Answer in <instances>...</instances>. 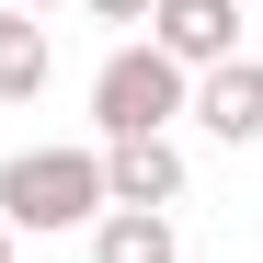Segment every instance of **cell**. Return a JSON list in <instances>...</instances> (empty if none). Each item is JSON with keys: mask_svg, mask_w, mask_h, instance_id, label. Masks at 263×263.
<instances>
[{"mask_svg": "<svg viewBox=\"0 0 263 263\" xmlns=\"http://www.w3.org/2000/svg\"><path fill=\"white\" fill-rule=\"evenodd\" d=\"M103 217V149H12L0 160V229H92Z\"/></svg>", "mask_w": 263, "mask_h": 263, "instance_id": "6da1fadb", "label": "cell"}, {"mask_svg": "<svg viewBox=\"0 0 263 263\" xmlns=\"http://www.w3.org/2000/svg\"><path fill=\"white\" fill-rule=\"evenodd\" d=\"M183 103H195V80L172 69L160 46H115V58L92 69V126H103V149H115V138H172Z\"/></svg>", "mask_w": 263, "mask_h": 263, "instance_id": "7a4b0ae2", "label": "cell"}, {"mask_svg": "<svg viewBox=\"0 0 263 263\" xmlns=\"http://www.w3.org/2000/svg\"><path fill=\"white\" fill-rule=\"evenodd\" d=\"M149 46L183 80L217 69V58H240V0H160V12H149Z\"/></svg>", "mask_w": 263, "mask_h": 263, "instance_id": "3957f363", "label": "cell"}, {"mask_svg": "<svg viewBox=\"0 0 263 263\" xmlns=\"http://www.w3.org/2000/svg\"><path fill=\"white\" fill-rule=\"evenodd\" d=\"M103 206L172 217V206H183V149H172V138H115L103 149Z\"/></svg>", "mask_w": 263, "mask_h": 263, "instance_id": "277c9868", "label": "cell"}, {"mask_svg": "<svg viewBox=\"0 0 263 263\" xmlns=\"http://www.w3.org/2000/svg\"><path fill=\"white\" fill-rule=\"evenodd\" d=\"M183 115H206L229 149H252V138H263V69H252V58H217V69H195V103H183Z\"/></svg>", "mask_w": 263, "mask_h": 263, "instance_id": "5b68a950", "label": "cell"}, {"mask_svg": "<svg viewBox=\"0 0 263 263\" xmlns=\"http://www.w3.org/2000/svg\"><path fill=\"white\" fill-rule=\"evenodd\" d=\"M92 263H172V217H149V206H103V217H92Z\"/></svg>", "mask_w": 263, "mask_h": 263, "instance_id": "8992f818", "label": "cell"}, {"mask_svg": "<svg viewBox=\"0 0 263 263\" xmlns=\"http://www.w3.org/2000/svg\"><path fill=\"white\" fill-rule=\"evenodd\" d=\"M34 92H46V23L0 12V103H34Z\"/></svg>", "mask_w": 263, "mask_h": 263, "instance_id": "52a82bcc", "label": "cell"}, {"mask_svg": "<svg viewBox=\"0 0 263 263\" xmlns=\"http://www.w3.org/2000/svg\"><path fill=\"white\" fill-rule=\"evenodd\" d=\"M160 0H92V23H149Z\"/></svg>", "mask_w": 263, "mask_h": 263, "instance_id": "ba28073f", "label": "cell"}, {"mask_svg": "<svg viewBox=\"0 0 263 263\" xmlns=\"http://www.w3.org/2000/svg\"><path fill=\"white\" fill-rule=\"evenodd\" d=\"M0 12H34V23H46V12H58V0H0Z\"/></svg>", "mask_w": 263, "mask_h": 263, "instance_id": "9c48e42d", "label": "cell"}, {"mask_svg": "<svg viewBox=\"0 0 263 263\" xmlns=\"http://www.w3.org/2000/svg\"><path fill=\"white\" fill-rule=\"evenodd\" d=\"M0 263H12V229H0Z\"/></svg>", "mask_w": 263, "mask_h": 263, "instance_id": "30bf717a", "label": "cell"}]
</instances>
